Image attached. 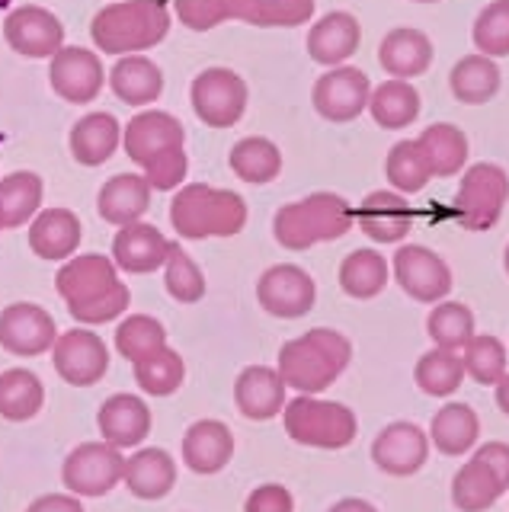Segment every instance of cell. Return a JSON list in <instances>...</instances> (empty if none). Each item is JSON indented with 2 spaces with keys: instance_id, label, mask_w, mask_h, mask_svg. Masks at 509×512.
<instances>
[{
  "instance_id": "cell-1",
  "label": "cell",
  "mask_w": 509,
  "mask_h": 512,
  "mask_svg": "<svg viewBox=\"0 0 509 512\" xmlns=\"http://www.w3.org/2000/svg\"><path fill=\"white\" fill-rule=\"evenodd\" d=\"M349 362H353V343L340 330L314 327L279 349L276 372L282 375L285 388H295L298 394H321L346 372Z\"/></svg>"
},
{
  "instance_id": "cell-2",
  "label": "cell",
  "mask_w": 509,
  "mask_h": 512,
  "mask_svg": "<svg viewBox=\"0 0 509 512\" xmlns=\"http://www.w3.org/2000/svg\"><path fill=\"white\" fill-rule=\"evenodd\" d=\"M170 32L167 0H116L106 4L90 23V36L100 52L141 55L161 45Z\"/></svg>"
},
{
  "instance_id": "cell-3",
  "label": "cell",
  "mask_w": 509,
  "mask_h": 512,
  "mask_svg": "<svg viewBox=\"0 0 509 512\" xmlns=\"http://www.w3.org/2000/svg\"><path fill=\"white\" fill-rule=\"evenodd\" d=\"M356 212L337 192H311V196L282 205L273 218V234L285 250H311L314 244L340 240L353 231Z\"/></svg>"
},
{
  "instance_id": "cell-4",
  "label": "cell",
  "mask_w": 509,
  "mask_h": 512,
  "mask_svg": "<svg viewBox=\"0 0 509 512\" xmlns=\"http://www.w3.org/2000/svg\"><path fill=\"white\" fill-rule=\"evenodd\" d=\"M170 224L183 240L234 237L247 224V202L231 189L186 183L170 205Z\"/></svg>"
},
{
  "instance_id": "cell-5",
  "label": "cell",
  "mask_w": 509,
  "mask_h": 512,
  "mask_svg": "<svg viewBox=\"0 0 509 512\" xmlns=\"http://www.w3.org/2000/svg\"><path fill=\"white\" fill-rule=\"evenodd\" d=\"M282 423L289 439L308 448H324V452H340L353 445L359 420L356 413L337 400H321L317 394H298L282 410Z\"/></svg>"
},
{
  "instance_id": "cell-6",
  "label": "cell",
  "mask_w": 509,
  "mask_h": 512,
  "mask_svg": "<svg viewBox=\"0 0 509 512\" xmlns=\"http://www.w3.org/2000/svg\"><path fill=\"white\" fill-rule=\"evenodd\" d=\"M509 202V173L500 164H471L458 183L452 199V212L465 231H490L503 218Z\"/></svg>"
},
{
  "instance_id": "cell-7",
  "label": "cell",
  "mask_w": 509,
  "mask_h": 512,
  "mask_svg": "<svg viewBox=\"0 0 509 512\" xmlns=\"http://www.w3.org/2000/svg\"><path fill=\"white\" fill-rule=\"evenodd\" d=\"M247 96V80L231 68H205L189 87L196 116L212 128H231L241 122L247 112Z\"/></svg>"
},
{
  "instance_id": "cell-8",
  "label": "cell",
  "mask_w": 509,
  "mask_h": 512,
  "mask_svg": "<svg viewBox=\"0 0 509 512\" xmlns=\"http://www.w3.org/2000/svg\"><path fill=\"white\" fill-rule=\"evenodd\" d=\"M125 455L109 442H84L61 464V484L74 496H106L122 484Z\"/></svg>"
},
{
  "instance_id": "cell-9",
  "label": "cell",
  "mask_w": 509,
  "mask_h": 512,
  "mask_svg": "<svg viewBox=\"0 0 509 512\" xmlns=\"http://www.w3.org/2000/svg\"><path fill=\"white\" fill-rule=\"evenodd\" d=\"M369 96H372L369 74L353 68V64H340V68H330L327 74L317 77V84L311 90V103L321 119L343 125L359 119L369 109Z\"/></svg>"
},
{
  "instance_id": "cell-10",
  "label": "cell",
  "mask_w": 509,
  "mask_h": 512,
  "mask_svg": "<svg viewBox=\"0 0 509 512\" xmlns=\"http://www.w3.org/2000/svg\"><path fill=\"white\" fill-rule=\"evenodd\" d=\"M394 279L420 304H439L452 292V269L436 250L423 244H404L394 253Z\"/></svg>"
},
{
  "instance_id": "cell-11",
  "label": "cell",
  "mask_w": 509,
  "mask_h": 512,
  "mask_svg": "<svg viewBox=\"0 0 509 512\" xmlns=\"http://www.w3.org/2000/svg\"><path fill=\"white\" fill-rule=\"evenodd\" d=\"M257 301L266 314L282 320H298L314 308L317 285L308 269H301L295 263H279L269 266L257 279Z\"/></svg>"
},
{
  "instance_id": "cell-12",
  "label": "cell",
  "mask_w": 509,
  "mask_h": 512,
  "mask_svg": "<svg viewBox=\"0 0 509 512\" xmlns=\"http://www.w3.org/2000/svg\"><path fill=\"white\" fill-rule=\"evenodd\" d=\"M52 365L58 378H65L74 388H90L103 381L109 372V349L97 333L87 327H77L68 333H58L52 346Z\"/></svg>"
},
{
  "instance_id": "cell-13",
  "label": "cell",
  "mask_w": 509,
  "mask_h": 512,
  "mask_svg": "<svg viewBox=\"0 0 509 512\" xmlns=\"http://www.w3.org/2000/svg\"><path fill=\"white\" fill-rule=\"evenodd\" d=\"M122 148L145 170L157 157L186 148V128L177 116L164 109H145L122 128Z\"/></svg>"
},
{
  "instance_id": "cell-14",
  "label": "cell",
  "mask_w": 509,
  "mask_h": 512,
  "mask_svg": "<svg viewBox=\"0 0 509 512\" xmlns=\"http://www.w3.org/2000/svg\"><path fill=\"white\" fill-rule=\"evenodd\" d=\"M49 84L65 103L84 106L100 96L106 84V71L97 52L81 45H65L49 61Z\"/></svg>"
},
{
  "instance_id": "cell-15",
  "label": "cell",
  "mask_w": 509,
  "mask_h": 512,
  "mask_svg": "<svg viewBox=\"0 0 509 512\" xmlns=\"http://www.w3.org/2000/svg\"><path fill=\"white\" fill-rule=\"evenodd\" d=\"M58 340L55 317L33 301H17L0 311V346L10 356L33 359L49 352Z\"/></svg>"
},
{
  "instance_id": "cell-16",
  "label": "cell",
  "mask_w": 509,
  "mask_h": 512,
  "mask_svg": "<svg viewBox=\"0 0 509 512\" xmlns=\"http://www.w3.org/2000/svg\"><path fill=\"white\" fill-rule=\"evenodd\" d=\"M4 39L23 58H52L65 48V26L52 10L23 4L7 13Z\"/></svg>"
},
{
  "instance_id": "cell-17",
  "label": "cell",
  "mask_w": 509,
  "mask_h": 512,
  "mask_svg": "<svg viewBox=\"0 0 509 512\" xmlns=\"http://www.w3.org/2000/svg\"><path fill=\"white\" fill-rule=\"evenodd\" d=\"M119 282L116 263L103 253H84V256H71V260L58 269L55 288L58 295L65 298L68 311L71 308H84V304L97 301L109 295Z\"/></svg>"
},
{
  "instance_id": "cell-18",
  "label": "cell",
  "mask_w": 509,
  "mask_h": 512,
  "mask_svg": "<svg viewBox=\"0 0 509 512\" xmlns=\"http://www.w3.org/2000/svg\"><path fill=\"white\" fill-rule=\"evenodd\" d=\"M372 461L391 477H410L429 461V436L407 420L388 423L372 442Z\"/></svg>"
},
{
  "instance_id": "cell-19",
  "label": "cell",
  "mask_w": 509,
  "mask_h": 512,
  "mask_svg": "<svg viewBox=\"0 0 509 512\" xmlns=\"http://www.w3.org/2000/svg\"><path fill=\"white\" fill-rule=\"evenodd\" d=\"M356 221L365 237L375 244H401L413 228V208L394 189H375L362 199Z\"/></svg>"
},
{
  "instance_id": "cell-20",
  "label": "cell",
  "mask_w": 509,
  "mask_h": 512,
  "mask_svg": "<svg viewBox=\"0 0 509 512\" xmlns=\"http://www.w3.org/2000/svg\"><path fill=\"white\" fill-rule=\"evenodd\" d=\"M359 42H362V26L356 16L346 10H333L308 29L305 48L311 61L324 64V68H340V64H346L359 52Z\"/></svg>"
},
{
  "instance_id": "cell-21",
  "label": "cell",
  "mask_w": 509,
  "mask_h": 512,
  "mask_svg": "<svg viewBox=\"0 0 509 512\" xmlns=\"http://www.w3.org/2000/svg\"><path fill=\"white\" fill-rule=\"evenodd\" d=\"M170 253V240L154 228V224L135 221L119 228L113 240V263L122 272H132V276H145V272H157L167 263Z\"/></svg>"
},
{
  "instance_id": "cell-22",
  "label": "cell",
  "mask_w": 509,
  "mask_h": 512,
  "mask_svg": "<svg viewBox=\"0 0 509 512\" xmlns=\"http://www.w3.org/2000/svg\"><path fill=\"white\" fill-rule=\"evenodd\" d=\"M97 426L103 442L116 448H135L151 432V410L135 394H113L103 400V407L97 413Z\"/></svg>"
},
{
  "instance_id": "cell-23",
  "label": "cell",
  "mask_w": 509,
  "mask_h": 512,
  "mask_svg": "<svg viewBox=\"0 0 509 512\" xmlns=\"http://www.w3.org/2000/svg\"><path fill=\"white\" fill-rule=\"evenodd\" d=\"M234 404L247 420H273L285 410V381L269 365H247L234 381Z\"/></svg>"
},
{
  "instance_id": "cell-24",
  "label": "cell",
  "mask_w": 509,
  "mask_h": 512,
  "mask_svg": "<svg viewBox=\"0 0 509 512\" xmlns=\"http://www.w3.org/2000/svg\"><path fill=\"white\" fill-rule=\"evenodd\" d=\"M378 61L394 80H413L429 71L433 64V42L423 29L397 26L378 45Z\"/></svg>"
},
{
  "instance_id": "cell-25",
  "label": "cell",
  "mask_w": 509,
  "mask_h": 512,
  "mask_svg": "<svg viewBox=\"0 0 509 512\" xmlns=\"http://www.w3.org/2000/svg\"><path fill=\"white\" fill-rule=\"evenodd\" d=\"M234 458V436L221 420H199L183 436V461L193 474H218Z\"/></svg>"
},
{
  "instance_id": "cell-26",
  "label": "cell",
  "mask_w": 509,
  "mask_h": 512,
  "mask_svg": "<svg viewBox=\"0 0 509 512\" xmlns=\"http://www.w3.org/2000/svg\"><path fill=\"white\" fill-rule=\"evenodd\" d=\"M151 183L145 180V173H116L113 180H106L100 196H97V212L103 221L125 228L145 218L151 208Z\"/></svg>"
},
{
  "instance_id": "cell-27",
  "label": "cell",
  "mask_w": 509,
  "mask_h": 512,
  "mask_svg": "<svg viewBox=\"0 0 509 512\" xmlns=\"http://www.w3.org/2000/svg\"><path fill=\"white\" fill-rule=\"evenodd\" d=\"M81 218L71 208H42L29 221V247L42 260H68L81 247Z\"/></svg>"
},
{
  "instance_id": "cell-28",
  "label": "cell",
  "mask_w": 509,
  "mask_h": 512,
  "mask_svg": "<svg viewBox=\"0 0 509 512\" xmlns=\"http://www.w3.org/2000/svg\"><path fill=\"white\" fill-rule=\"evenodd\" d=\"M122 484L138 500H164L177 484V461L164 448H138L132 458H125Z\"/></svg>"
},
{
  "instance_id": "cell-29",
  "label": "cell",
  "mask_w": 509,
  "mask_h": 512,
  "mask_svg": "<svg viewBox=\"0 0 509 512\" xmlns=\"http://www.w3.org/2000/svg\"><path fill=\"white\" fill-rule=\"evenodd\" d=\"M122 141V125L113 112H90L71 128V154L77 164L100 167L116 154Z\"/></svg>"
},
{
  "instance_id": "cell-30",
  "label": "cell",
  "mask_w": 509,
  "mask_h": 512,
  "mask_svg": "<svg viewBox=\"0 0 509 512\" xmlns=\"http://www.w3.org/2000/svg\"><path fill=\"white\" fill-rule=\"evenodd\" d=\"M109 87L129 106L157 103L164 93V71L148 55H122L109 74Z\"/></svg>"
},
{
  "instance_id": "cell-31",
  "label": "cell",
  "mask_w": 509,
  "mask_h": 512,
  "mask_svg": "<svg viewBox=\"0 0 509 512\" xmlns=\"http://www.w3.org/2000/svg\"><path fill=\"white\" fill-rule=\"evenodd\" d=\"M500 68L497 61L474 52V55H465L461 61H455V68L449 74V87H452V96L458 103L465 106H484L490 103L493 96L500 93Z\"/></svg>"
},
{
  "instance_id": "cell-32",
  "label": "cell",
  "mask_w": 509,
  "mask_h": 512,
  "mask_svg": "<svg viewBox=\"0 0 509 512\" xmlns=\"http://www.w3.org/2000/svg\"><path fill=\"white\" fill-rule=\"evenodd\" d=\"M477 436H481V420L471 404H445L429 423V445H436L449 458L468 455L477 445Z\"/></svg>"
},
{
  "instance_id": "cell-33",
  "label": "cell",
  "mask_w": 509,
  "mask_h": 512,
  "mask_svg": "<svg viewBox=\"0 0 509 512\" xmlns=\"http://www.w3.org/2000/svg\"><path fill=\"white\" fill-rule=\"evenodd\" d=\"M45 183L33 170H13L10 176L0 180V221L7 228H23L42 208Z\"/></svg>"
},
{
  "instance_id": "cell-34",
  "label": "cell",
  "mask_w": 509,
  "mask_h": 512,
  "mask_svg": "<svg viewBox=\"0 0 509 512\" xmlns=\"http://www.w3.org/2000/svg\"><path fill=\"white\" fill-rule=\"evenodd\" d=\"M423 109L420 90L410 84V80H385L378 84L369 96V112L375 125L381 128H407L417 122Z\"/></svg>"
},
{
  "instance_id": "cell-35",
  "label": "cell",
  "mask_w": 509,
  "mask_h": 512,
  "mask_svg": "<svg viewBox=\"0 0 509 512\" xmlns=\"http://www.w3.org/2000/svg\"><path fill=\"white\" fill-rule=\"evenodd\" d=\"M45 404V384L29 368H7L0 372V416L10 423H26Z\"/></svg>"
},
{
  "instance_id": "cell-36",
  "label": "cell",
  "mask_w": 509,
  "mask_h": 512,
  "mask_svg": "<svg viewBox=\"0 0 509 512\" xmlns=\"http://www.w3.org/2000/svg\"><path fill=\"white\" fill-rule=\"evenodd\" d=\"M228 164L237 173V180L253 183V186H266L282 173V151L263 135H247L231 148Z\"/></svg>"
},
{
  "instance_id": "cell-37",
  "label": "cell",
  "mask_w": 509,
  "mask_h": 512,
  "mask_svg": "<svg viewBox=\"0 0 509 512\" xmlns=\"http://www.w3.org/2000/svg\"><path fill=\"white\" fill-rule=\"evenodd\" d=\"M433 176H455L468 164V135L452 122H436L417 138Z\"/></svg>"
},
{
  "instance_id": "cell-38",
  "label": "cell",
  "mask_w": 509,
  "mask_h": 512,
  "mask_svg": "<svg viewBox=\"0 0 509 512\" xmlns=\"http://www.w3.org/2000/svg\"><path fill=\"white\" fill-rule=\"evenodd\" d=\"M391 276L388 260L378 250H353L340 263V288L356 301H369L385 292Z\"/></svg>"
},
{
  "instance_id": "cell-39",
  "label": "cell",
  "mask_w": 509,
  "mask_h": 512,
  "mask_svg": "<svg viewBox=\"0 0 509 512\" xmlns=\"http://www.w3.org/2000/svg\"><path fill=\"white\" fill-rule=\"evenodd\" d=\"M506 490L500 487L497 474H493L484 461L471 458L461 464L452 477V503L458 512H487L493 503L500 500Z\"/></svg>"
},
{
  "instance_id": "cell-40",
  "label": "cell",
  "mask_w": 509,
  "mask_h": 512,
  "mask_svg": "<svg viewBox=\"0 0 509 512\" xmlns=\"http://www.w3.org/2000/svg\"><path fill=\"white\" fill-rule=\"evenodd\" d=\"M314 16V0H234V20L263 29L305 26Z\"/></svg>"
},
{
  "instance_id": "cell-41",
  "label": "cell",
  "mask_w": 509,
  "mask_h": 512,
  "mask_svg": "<svg viewBox=\"0 0 509 512\" xmlns=\"http://www.w3.org/2000/svg\"><path fill=\"white\" fill-rule=\"evenodd\" d=\"M413 381L417 388L429 397H449L461 388L465 381V365H461V352L452 349H439L433 346L420 356L417 368H413Z\"/></svg>"
},
{
  "instance_id": "cell-42",
  "label": "cell",
  "mask_w": 509,
  "mask_h": 512,
  "mask_svg": "<svg viewBox=\"0 0 509 512\" xmlns=\"http://www.w3.org/2000/svg\"><path fill=\"white\" fill-rule=\"evenodd\" d=\"M385 176H388L391 189L401 192V196H413V192L426 189V183L433 180V170H429V160L417 144V138L397 141L388 151Z\"/></svg>"
},
{
  "instance_id": "cell-43",
  "label": "cell",
  "mask_w": 509,
  "mask_h": 512,
  "mask_svg": "<svg viewBox=\"0 0 509 512\" xmlns=\"http://www.w3.org/2000/svg\"><path fill=\"white\" fill-rule=\"evenodd\" d=\"M135 381L138 388L151 397H170L180 391V384L186 381V362L180 359L177 349L161 346L151 356L135 362Z\"/></svg>"
},
{
  "instance_id": "cell-44",
  "label": "cell",
  "mask_w": 509,
  "mask_h": 512,
  "mask_svg": "<svg viewBox=\"0 0 509 512\" xmlns=\"http://www.w3.org/2000/svg\"><path fill=\"white\" fill-rule=\"evenodd\" d=\"M426 333L433 346L461 352L474 336V311L461 301H439L426 317Z\"/></svg>"
},
{
  "instance_id": "cell-45",
  "label": "cell",
  "mask_w": 509,
  "mask_h": 512,
  "mask_svg": "<svg viewBox=\"0 0 509 512\" xmlns=\"http://www.w3.org/2000/svg\"><path fill=\"white\" fill-rule=\"evenodd\" d=\"M461 365H465V375L474 378L477 384H497L506 375L509 365V352L503 346V340L490 333H474L468 346L461 349Z\"/></svg>"
},
{
  "instance_id": "cell-46",
  "label": "cell",
  "mask_w": 509,
  "mask_h": 512,
  "mask_svg": "<svg viewBox=\"0 0 509 512\" xmlns=\"http://www.w3.org/2000/svg\"><path fill=\"white\" fill-rule=\"evenodd\" d=\"M161 346H167V330L157 317L151 314H132L125 317L119 330H116V352L122 359H129L132 365L138 359L151 356Z\"/></svg>"
},
{
  "instance_id": "cell-47",
  "label": "cell",
  "mask_w": 509,
  "mask_h": 512,
  "mask_svg": "<svg viewBox=\"0 0 509 512\" xmlns=\"http://www.w3.org/2000/svg\"><path fill=\"white\" fill-rule=\"evenodd\" d=\"M164 288L170 292L173 301L180 304H196L205 295V276L196 266V260L183 250V244H173L170 240V253L164 263Z\"/></svg>"
},
{
  "instance_id": "cell-48",
  "label": "cell",
  "mask_w": 509,
  "mask_h": 512,
  "mask_svg": "<svg viewBox=\"0 0 509 512\" xmlns=\"http://www.w3.org/2000/svg\"><path fill=\"white\" fill-rule=\"evenodd\" d=\"M474 48L487 58H506L509 55V0H493L477 13L471 29Z\"/></svg>"
},
{
  "instance_id": "cell-49",
  "label": "cell",
  "mask_w": 509,
  "mask_h": 512,
  "mask_svg": "<svg viewBox=\"0 0 509 512\" xmlns=\"http://www.w3.org/2000/svg\"><path fill=\"white\" fill-rule=\"evenodd\" d=\"M180 23L193 32H209L234 20V0H173Z\"/></svg>"
},
{
  "instance_id": "cell-50",
  "label": "cell",
  "mask_w": 509,
  "mask_h": 512,
  "mask_svg": "<svg viewBox=\"0 0 509 512\" xmlns=\"http://www.w3.org/2000/svg\"><path fill=\"white\" fill-rule=\"evenodd\" d=\"M129 304H132L129 285L116 282V288L109 295L84 304V308H71V317L77 320V324H84V327H97V324H109V320H116L119 314H125V308H129Z\"/></svg>"
},
{
  "instance_id": "cell-51",
  "label": "cell",
  "mask_w": 509,
  "mask_h": 512,
  "mask_svg": "<svg viewBox=\"0 0 509 512\" xmlns=\"http://www.w3.org/2000/svg\"><path fill=\"white\" fill-rule=\"evenodd\" d=\"M186 173H189V154H186V148H180V151L157 157L151 167H145V180L151 183V189L170 192L186 180Z\"/></svg>"
},
{
  "instance_id": "cell-52",
  "label": "cell",
  "mask_w": 509,
  "mask_h": 512,
  "mask_svg": "<svg viewBox=\"0 0 509 512\" xmlns=\"http://www.w3.org/2000/svg\"><path fill=\"white\" fill-rule=\"evenodd\" d=\"M244 512H295V500H292L289 487L263 484L247 496Z\"/></svg>"
},
{
  "instance_id": "cell-53",
  "label": "cell",
  "mask_w": 509,
  "mask_h": 512,
  "mask_svg": "<svg viewBox=\"0 0 509 512\" xmlns=\"http://www.w3.org/2000/svg\"><path fill=\"white\" fill-rule=\"evenodd\" d=\"M474 458H477V461H484L487 468H490L493 474H497L500 487L509 490V445H506V442H487V445L477 448Z\"/></svg>"
},
{
  "instance_id": "cell-54",
  "label": "cell",
  "mask_w": 509,
  "mask_h": 512,
  "mask_svg": "<svg viewBox=\"0 0 509 512\" xmlns=\"http://www.w3.org/2000/svg\"><path fill=\"white\" fill-rule=\"evenodd\" d=\"M26 512H84V503L74 493H45L29 503Z\"/></svg>"
},
{
  "instance_id": "cell-55",
  "label": "cell",
  "mask_w": 509,
  "mask_h": 512,
  "mask_svg": "<svg viewBox=\"0 0 509 512\" xmlns=\"http://www.w3.org/2000/svg\"><path fill=\"white\" fill-rule=\"evenodd\" d=\"M330 512H378L369 500H359V496H346V500L333 503Z\"/></svg>"
},
{
  "instance_id": "cell-56",
  "label": "cell",
  "mask_w": 509,
  "mask_h": 512,
  "mask_svg": "<svg viewBox=\"0 0 509 512\" xmlns=\"http://www.w3.org/2000/svg\"><path fill=\"white\" fill-rule=\"evenodd\" d=\"M493 397H497V407L509 416V372L493 384Z\"/></svg>"
},
{
  "instance_id": "cell-57",
  "label": "cell",
  "mask_w": 509,
  "mask_h": 512,
  "mask_svg": "<svg viewBox=\"0 0 509 512\" xmlns=\"http://www.w3.org/2000/svg\"><path fill=\"white\" fill-rule=\"evenodd\" d=\"M503 266H506V276H509V244H506V253H503Z\"/></svg>"
},
{
  "instance_id": "cell-58",
  "label": "cell",
  "mask_w": 509,
  "mask_h": 512,
  "mask_svg": "<svg viewBox=\"0 0 509 512\" xmlns=\"http://www.w3.org/2000/svg\"><path fill=\"white\" fill-rule=\"evenodd\" d=\"M413 4H436V0H413Z\"/></svg>"
},
{
  "instance_id": "cell-59",
  "label": "cell",
  "mask_w": 509,
  "mask_h": 512,
  "mask_svg": "<svg viewBox=\"0 0 509 512\" xmlns=\"http://www.w3.org/2000/svg\"><path fill=\"white\" fill-rule=\"evenodd\" d=\"M0 231H4V221H0Z\"/></svg>"
}]
</instances>
